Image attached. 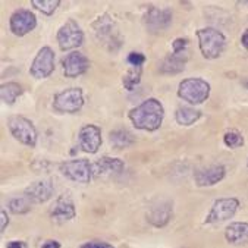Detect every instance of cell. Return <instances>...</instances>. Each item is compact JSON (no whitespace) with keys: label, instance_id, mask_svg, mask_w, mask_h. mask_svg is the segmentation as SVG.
<instances>
[{"label":"cell","instance_id":"27","mask_svg":"<svg viewBox=\"0 0 248 248\" xmlns=\"http://www.w3.org/2000/svg\"><path fill=\"white\" fill-rule=\"evenodd\" d=\"M8 207L15 215H24V213H28L31 210V203L27 200L25 197H22V198H14V200L9 202Z\"/></svg>","mask_w":248,"mask_h":248},{"label":"cell","instance_id":"2","mask_svg":"<svg viewBox=\"0 0 248 248\" xmlns=\"http://www.w3.org/2000/svg\"><path fill=\"white\" fill-rule=\"evenodd\" d=\"M198 37V46H200V52L206 59H217L226 47V38L225 35L216 30V28H202L197 31Z\"/></svg>","mask_w":248,"mask_h":248},{"label":"cell","instance_id":"25","mask_svg":"<svg viewBox=\"0 0 248 248\" xmlns=\"http://www.w3.org/2000/svg\"><path fill=\"white\" fill-rule=\"evenodd\" d=\"M141 72H142L141 68H132V69H129V71L124 75L122 84H124V87H125L128 91H132V90L140 84V81H141Z\"/></svg>","mask_w":248,"mask_h":248},{"label":"cell","instance_id":"32","mask_svg":"<svg viewBox=\"0 0 248 248\" xmlns=\"http://www.w3.org/2000/svg\"><path fill=\"white\" fill-rule=\"evenodd\" d=\"M6 248H28V245L24 241H9L6 244Z\"/></svg>","mask_w":248,"mask_h":248},{"label":"cell","instance_id":"16","mask_svg":"<svg viewBox=\"0 0 248 248\" xmlns=\"http://www.w3.org/2000/svg\"><path fill=\"white\" fill-rule=\"evenodd\" d=\"M172 215H173L172 203L168 200H163L150 207V210L147 212V220L157 228H162L169 223V220L172 219Z\"/></svg>","mask_w":248,"mask_h":248},{"label":"cell","instance_id":"35","mask_svg":"<svg viewBox=\"0 0 248 248\" xmlns=\"http://www.w3.org/2000/svg\"><path fill=\"white\" fill-rule=\"evenodd\" d=\"M241 43H242V46L247 48L248 50V30L242 34V37H241Z\"/></svg>","mask_w":248,"mask_h":248},{"label":"cell","instance_id":"15","mask_svg":"<svg viewBox=\"0 0 248 248\" xmlns=\"http://www.w3.org/2000/svg\"><path fill=\"white\" fill-rule=\"evenodd\" d=\"M63 65V74L68 78H77L87 72L90 66V61L79 52H72L66 55L62 61Z\"/></svg>","mask_w":248,"mask_h":248},{"label":"cell","instance_id":"36","mask_svg":"<svg viewBox=\"0 0 248 248\" xmlns=\"http://www.w3.org/2000/svg\"><path fill=\"white\" fill-rule=\"evenodd\" d=\"M242 85H244V87H245V88L248 90V77L242 79Z\"/></svg>","mask_w":248,"mask_h":248},{"label":"cell","instance_id":"7","mask_svg":"<svg viewBox=\"0 0 248 248\" xmlns=\"http://www.w3.org/2000/svg\"><path fill=\"white\" fill-rule=\"evenodd\" d=\"M82 41L84 32L74 19L66 21L58 31V43L62 50H72L75 47H79Z\"/></svg>","mask_w":248,"mask_h":248},{"label":"cell","instance_id":"34","mask_svg":"<svg viewBox=\"0 0 248 248\" xmlns=\"http://www.w3.org/2000/svg\"><path fill=\"white\" fill-rule=\"evenodd\" d=\"M41 248H61V244L58 241H55V239H48V241H46L43 244Z\"/></svg>","mask_w":248,"mask_h":248},{"label":"cell","instance_id":"4","mask_svg":"<svg viewBox=\"0 0 248 248\" xmlns=\"http://www.w3.org/2000/svg\"><path fill=\"white\" fill-rule=\"evenodd\" d=\"M84 106V94L81 88H68L55 95L53 108L59 113H75Z\"/></svg>","mask_w":248,"mask_h":248},{"label":"cell","instance_id":"18","mask_svg":"<svg viewBox=\"0 0 248 248\" xmlns=\"http://www.w3.org/2000/svg\"><path fill=\"white\" fill-rule=\"evenodd\" d=\"M186 61H188V55L186 52H179V53H175L172 52L169 56H166L163 59V62L160 63V72L162 74H168V75H175V74H179L185 69V65H186Z\"/></svg>","mask_w":248,"mask_h":248},{"label":"cell","instance_id":"20","mask_svg":"<svg viewBox=\"0 0 248 248\" xmlns=\"http://www.w3.org/2000/svg\"><path fill=\"white\" fill-rule=\"evenodd\" d=\"M94 28H95V34H97L98 40L103 41L105 44H115L116 30H115L113 21L108 15L98 18L97 22L94 24Z\"/></svg>","mask_w":248,"mask_h":248},{"label":"cell","instance_id":"17","mask_svg":"<svg viewBox=\"0 0 248 248\" xmlns=\"http://www.w3.org/2000/svg\"><path fill=\"white\" fill-rule=\"evenodd\" d=\"M225 168L222 165H215L210 168H204L197 170L194 175V181L198 186H212L220 182L225 178Z\"/></svg>","mask_w":248,"mask_h":248},{"label":"cell","instance_id":"8","mask_svg":"<svg viewBox=\"0 0 248 248\" xmlns=\"http://www.w3.org/2000/svg\"><path fill=\"white\" fill-rule=\"evenodd\" d=\"M239 207V202L236 198H219L215 202L210 213L206 217V223H220L225 220H229L235 216L236 210Z\"/></svg>","mask_w":248,"mask_h":248},{"label":"cell","instance_id":"33","mask_svg":"<svg viewBox=\"0 0 248 248\" xmlns=\"http://www.w3.org/2000/svg\"><path fill=\"white\" fill-rule=\"evenodd\" d=\"M0 217H2V225H0V232H3V231L6 229L8 223H9V219H8V215H6V212H5V210H2V213H0Z\"/></svg>","mask_w":248,"mask_h":248},{"label":"cell","instance_id":"14","mask_svg":"<svg viewBox=\"0 0 248 248\" xmlns=\"http://www.w3.org/2000/svg\"><path fill=\"white\" fill-rule=\"evenodd\" d=\"M77 215L75 212V204L72 202V198L69 194H62L58 200L55 202L52 210H50V217L52 220L61 223V222H66L74 219Z\"/></svg>","mask_w":248,"mask_h":248},{"label":"cell","instance_id":"37","mask_svg":"<svg viewBox=\"0 0 248 248\" xmlns=\"http://www.w3.org/2000/svg\"><path fill=\"white\" fill-rule=\"evenodd\" d=\"M238 5H242V6H248V2H238Z\"/></svg>","mask_w":248,"mask_h":248},{"label":"cell","instance_id":"30","mask_svg":"<svg viewBox=\"0 0 248 248\" xmlns=\"http://www.w3.org/2000/svg\"><path fill=\"white\" fill-rule=\"evenodd\" d=\"M186 47H188V38H176L173 43H172V48L175 53H179V52H186Z\"/></svg>","mask_w":248,"mask_h":248},{"label":"cell","instance_id":"31","mask_svg":"<svg viewBox=\"0 0 248 248\" xmlns=\"http://www.w3.org/2000/svg\"><path fill=\"white\" fill-rule=\"evenodd\" d=\"M79 248H115L113 245L108 244V242H100V241H91V242H85L82 244Z\"/></svg>","mask_w":248,"mask_h":248},{"label":"cell","instance_id":"21","mask_svg":"<svg viewBox=\"0 0 248 248\" xmlns=\"http://www.w3.org/2000/svg\"><path fill=\"white\" fill-rule=\"evenodd\" d=\"M125 165L119 159L113 157H102L97 160L93 166V173L95 176H105V175H112V173H121L124 170Z\"/></svg>","mask_w":248,"mask_h":248},{"label":"cell","instance_id":"1","mask_svg":"<svg viewBox=\"0 0 248 248\" xmlns=\"http://www.w3.org/2000/svg\"><path fill=\"white\" fill-rule=\"evenodd\" d=\"M165 116L163 105L157 98H147L140 106L129 112V119L137 129L142 131H156L160 128Z\"/></svg>","mask_w":248,"mask_h":248},{"label":"cell","instance_id":"26","mask_svg":"<svg viewBox=\"0 0 248 248\" xmlns=\"http://www.w3.org/2000/svg\"><path fill=\"white\" fill-rule=\"evenodd\" d=\"M31 5L44 15H52L59 8L61 0H32Z\"/></svg>","mask_w":248,"mask_h":248},{"label":"cell","instance_id":"23","mask_svg":"<svg viewBox=\"0 0 248 248\" xmlns=\"http://www.w3.org/2000/svg\"><path fill=\"white\" fill-rule=\"evenodd\" d=\"M22 94V87L18 82H8L0 87V97L6 105H14L16 98Z\"/></svg>","mask_w":248,"mask_h":248},{"label":"cell","instance_id":"24","mask_svg":"<svg viewBox=\"0 0 248 248\" xmlns=\"http://www.w3.org/2000/svg\"><path fill=\"white\" fill-rule=\"evenodd\" d=\"M110 142L116 148H125L134 142V135L126 129H116L110 132Z\"/></svg>","mask_w":248,"mask_h":248},{"label":"cell","instance_id":"22","mask_svg":"<svg viewBox=\"0 0 248 248\" xmlns=\"http://www.w3.org/2000/svg\"><path fill=\"white\" fill-rule=\"evenodd\" d=\"M202 118V112L197 110L194 108H188V106H184V108H179L175 113V119L179 125L182 126H189L192 124H195L198 119Z\"/></svg>","mask_w":248,"mask_h":248},{"label":"cell","instance_id":"9","mask_svg":"<svg viewBox=\"0 0 248 248\" xmlns=\"http://www.w3.org/2000/svg\"><path fill=\"white\" fill-rule=\"evenodd\" d=\"M53 71H55V53H53V50L50 47L40 48V52L37 53V56L31 65L30 74L37 79H43V78L50 77Z\"/></svg>","mask_w":248,"mask_h":248},{"label":"cell","instance_id":"13","mask_svg":"<svg viewBox=\"0 0 248 248\" xmlns=\"http://www.w3.org/2000/svg\"><path fill=\"white\" fill-rule=\"evenodd\" d=\"M78 140L79 147L85 153L94 155L98 152V148L102 145V131L95 125H85L81 128Z\"/></svg>","mask_w":248,"mask_h":248},{"label":"cell","instance_id":"12","mask_svg":"<svg viewBox=\"0 0 248 248\" xmlns=\"http://www.w3.org/2000/svg\"><path fill=\"white\" fill-rule=\"evenodd\" d=\"M144 22L150 32L165 31L172 24V12L168 8L159 9V8L152 6L144 16Z\"/></svg>","mask_w":248,"mask_h":248},{"label":"cell","instance_id":"11","mask_svg":"<svg viewBox=\"0 0 248 248\" xmlns=\"http://www.w3.org/2000/svg\"><path fill=\"white\" fill-rule=\"evenodd\" d=\"M55 192V186L52 184V181H37L32 182L31 185L27 186L24 197L31 203V204H40V203H46L47 200H50Z\"/></svg>","mask_w":248,"mask_h":248},{"label":"cell","instance_id":"29","mask_svg":"<svg viewBox=\"0 0 248 248\" xmlns=\"http://www.w3.org/2000/svg\"><path fill=\"white\" fill-rule=\"evenodd\" d=\"M144 62H145V56H144L142 53L131 52V53L128 55V63H129L132 68H141Z\"/></svg>","mask_w":248,"mask_h":248},{"label":"cell","instance_id":"5","mask_svg":"<svg viewBox=\"0 0 248 248\" xmlns=\"http://www.w3.org/2000/svg\"><path fill=\"white\" fill-rule=\"evenodd\" d=\"M8 128H9L11 134L15 137V140H18L19 142H22L28 147H35L37 129L31 121H28L24 116H12L8 121Z\"/></svg>","mask_w":248,"mask_h":248},{"label":"cell","instance_id":"3","mask_svg":"<svg viewBox=\"0 0 248 248\" xmlns=\"http://www.w3.org/2000/svg\"><path fill=\"white\" fill-rule=\"evenodd\" d=\"M178 95L189 105H202L210 95V85L202 78H186L179 82Z\"/></svg>","mask_w":248,"mask_h":248},{"label":"cell","instance_id":"6","mask_svg":"<svg viewBox=\"0 0 248 248\" xmlns=\"http://www.w3.org/2000/svg\"><path fill=\"white\" fill-rule=\"evenodd\" d=\"M61 172L63 176L78 184H90L93 178V166L87 159L63 162L61 165Z\"/></svg>","mask_w":248,"mask_h":248},{"label":"cell","instance_id":"19","mask_svg":"<svg viewBox=\"0 0 248 248\" xmlns=\"http://www.w3.org/2000/svg\"><path fill=\"white\" fill-rule=\"evenodd\" d=\"M225 238L231 245H247L248 244V223L233 222L225 231Z\"/></svg>","mask_w":248,"mask_h":248},{"label":"cell","instance_id":"10","mask_svg":"<svg viewBox=\"0 0 248 248\" xmlns=\"http://www.w3.org/2000/svg\"><path fill=\"white\" fill-rule=\"evenodd\" d=\"M9 25H11V31L15 35L24 37V35H27L28 32H31L35 28L37 18L28 9H18V11H15L12 14L11 21H9Z\"/></svg>","mask_w":248,"mask_h":248},{"label":"cell","instance_id":"28","mask_svg":"<svg viewBox=\"0 0 248 248\" xmlns=\"http://www.w3.org/2000/svg\"><path fill=\"white\" fill-rule=\"evenodd\" d=\"M223 142L229 148H238L244 144V137L238 131H228L223 137Z\"/></svg>","mask_w":248,"mask_h":248}]
</instances>
